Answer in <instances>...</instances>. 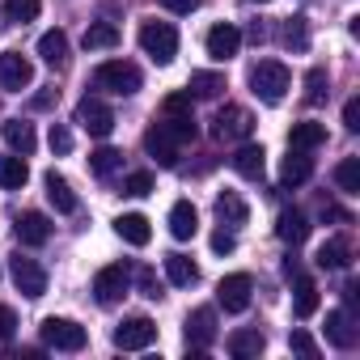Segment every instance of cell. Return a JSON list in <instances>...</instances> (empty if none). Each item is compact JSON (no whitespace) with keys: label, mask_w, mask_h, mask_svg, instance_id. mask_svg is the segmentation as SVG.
<instances>
[{"label":"cell","mask_w":360,"mask_h":360,"mask_svg":"<svg viewBox=\"0 0 360 360\" xmlns=\"http://www.w3.org/2000/svg\"><path fill=\"white\" fill-rule=\"evenodd\" d=\"M43 187H47V200L56 204V212H64V217H68V212H77V208H81V200H77V191L68 187V178H64V174L47 169V174H43Z\"/></svg>","instance_id":"obj_16"},{"label":"cell","mask_w":360,"mask_h":360,"mask_svg":"<svg viewBox=\"0 0 360 360\" xmlns=\"http://www.w3.org/2000/svg\"><path fill=\"white\" fill-rule=\"evenodd\" d=\"M13 233H18L22 246H43V242L51 238V221H47L43 212H22L18 225H13Z\"/></svg>","instance_id":"obj_18"},{"label":"cell","mask_w":360,"mask_h":360,"mask_svg":"<svg viewBox=\"0 0 360 360\" xmlns=\"http://www.w3.org/2000/svg\"><path fill=\"white\" fill-rule=\"evenodd\" d=\"M26 178H30V165H26L22 153L0 157V187H5V191H22V187H26Z\"/></svg>","instance_id":"obj_26"},{"label":"cell","mask_w":360,"mask_h":360,"mask_svg":"<svg viewBox=\"0 0 360 360\" xmlns=\"http://www.w3.org/2000/svg\"><path fill=\"white\" fill-rule=\"evenodd\" d=\"M292 314L297 318H314L318 314V284L309 276H297V284H292Z\"/></svg>","instance_id":"obj_29"},{"label":"cell","mask_w":360,"mask_h":360,"mask_svg":"<svg viewBox=\"0 0 360 360\" xmlns=\"http://www.w3.org/2000/svg\"><path fill=\"white\" fill-rule=\"evenodd\" d=\"M288 85H292V72H288L280 60H259V64L250 68V89H255V98L267 102V106L284 102Z\"/></svg>","instance_id":"obj_1"},{"label":"cell","mask_w":360,"mask_h":360,"mask_svg":"<svg viewBox=\"0 0 360 360\" xmlns=\"http://www.w3.org/2000/svg\"><path fill=\"white\" fill-rule=\"evenodd\" d=\"M153 343H157V322L144 314H131L115 326V347H123V352H144Z\"/></svg>","instance_id":"obj_5"},{"label":"cell","mask_w":360,"mask_h":360,"mask_svg":"<svg viewBox=\"0 0 360 360\" xmlns=\"http://www.w3.org/2000/svg\"><path fill=\"white\" fill-rule=\"evenodd\" d=\"M217 343V309H195L191 318H187V347L191 352H208Z\"/></svg>","instance_id":"obj_12"},{"label":"cell","mask_w":360,"mask_h":360,"mask_svg":"<svg viewBox=\"0 0 360 360\" xmlns=\"http://www.w3.org/2000/svg\"><path fill=\"white\" fill-rule=\"evenodd\" d=\"M144 148L157 157V165H161V169H174V165H178V148H183V144H178L161 123H153V127L144 131Z\"/></svg>","instance_id":"obj_14"},{"label":"cell","mask_w":360,"mask_h":360,"mask_svg":"<svg viewBox=\"0 0 360 360\" xmlns=\"http://www.w3.org/2000/svg\"><path fill=\"white\" fill-rule=\"evenodd\" d=\"M309 174H314V161H309V153H301V148H288V157H284V169H280V183H284V187H301V183H309Z\"/></svg>","instance_id":"obj_22"},{"label":"cell","mask_w":360,"mask_h":360,"mask_svg":"<svg viewBox=\"0 0 360 360\" xmlns=\"http://www.w3.org/2000/svg\"><path fill=\"white\" fill-rule=\"evenodd\" d=\"M140 81H144L140 68L127 64V60H106V64H98V72H94V85L106 89V94H119V98L140 94Z\"/></svg>","instance_id":"obj_2"},{"label":"cell","mask_w":360,"mask_h":360,"mask_svg":"<svg viewBox=\"0 0 360 360\" xmlns=\"http://www.w3.org/2000/svg\"><path fill=\"white\" fill-rule=\"evenodd\" d=\"M165 280H169L174 288H191V284L200 280V267H195L187 255H165Z\"/></svg>","instance_id":"obj_25"},{"label":"cell","mask_w":360,"mask_h":360,"mask_svg":"<svg viewBox=\"0 0 360 360\" xmlns=\"http://www.w3.org/2000/svg\"><path fill=\"white\" fill-rule=\"evenodd\" d=\"M9 276H13V284L22 288V297H30V301H39V297L47 292V271H43L34 259H26L22 250L9 259Z\"/></svg>","instance_id":"obj_7"},{"label":"cell","mask_w":360,"mask_h":360,"mask_svg":"<svg viewBox=\"0 0 360 360\" xmlns=\"http://www.w3.org/2000/svg\"><path fill=\"white\" fill-rule=\"evenodd\" d=\"M343 127H347V131H360V98H352V102L343 106Z\"/></svg>","instance_id":"obj_44"},{"label":"cell","mask_w":360,"mask_h":360,"mask_svg":"<svg viewBox=\"0 0 360 360\" xmlns=\"http://www.w3.org/2000/svg\"><path fill=\"white\" fill-rule=\"evenodd\" d=\"M30 85H34V64L22 51H0V89L22 94Z\"/></svg>","instance_id":"obj_8"},{"label":"cell","mask_w":360,"mask_h":360,"mask_svg":"<svg viewBox=\"0 0 360 360\" xmlns=\"http://www.w3.org/2000/svg\"><path fill=\"white\" fill-rule=\"evenodd\" d=\"M335 183L343 195H360V157H343L335 165Z\"/></svg>","instance_id":"obj_33"},{"label":"cell","mask_w":360,"mask_h":360,"mask_svg":"<svg viewBox=\"0 0 360 360\" xmlns=\"http://www.w3.org/2000/svg\"><path fill=\"white\" fill-rule=\"evenodd\" d=\"M326 94H330L326 89V68H309L305 72V102L318 106V102H326Z\"/></svg>","instance_id":"obj_36"},{"label":"cell","mask_w":360,"mask_h":360,"mask_svg":"<svg viewBox=\"0 0 360 360\" xmlns=\"http://www.w3.org/2000/svg\"><path fill=\"white\" fill-rule=\"evenodd\" d=\"M161 5H165L169 13H195V9H200V0H161Z\"/></svg>","instance_id":"obj_46"},{"label":"cell","mask_w":360,"mask_h":360,"mask_svg":"<svg viewBox=\"0 0 360 360\" xmlns=\"http://www.w3.org/2000/svg\"><path fill=\"white\" fill-rule=\"evenodd\" d=\"M81 43H85V51H110V47H119V26L115 22H89Z\"/></svg>","instance_id":"obj_31"},{"label":"cell","mask_w":360,"mask_h":360,"mask_svg":"<svg viewBox=\"0 0 360 360\" xmlns=\"http://www.w3.org/2000/svg\"><path fill=\"white\" fill-rule=\"evenodd\" d=\"M276 233H280V242H288V246H301V242L309 238V221H305V212H297V208H284V212L276 217Z\"/></svg>","instance_id":"obj_21"},{"label":"cell","mask_w":360,"mask_h":360,"mask_svg":"<svg viewBox=\"0 0 360 360\" xmlns=\"http://www.w3.org/2000/svg\"><path fill=\"white\" fill-rule=\"evenodd\" d=\"M43 343L47 347H56V352H81L85 343H89V335H85V326L81 322H72V318H43Z\"/></svg>","instance_id":"obj_4"},{"label":"cell","mask_w":360,"mask_h":360,"mask_svg":"<svg viewBox=\"0 0 360 360\" xmlns=\"http://www.w3.org/2000/svg\"><path fill=\"white\" fill-rule=\"evenodd\" d=\"M140 47L153 64H169L178 56V30L169 22H144L140 26Z\"/></svg>","instance_id":"obj_3"},{"label":"cell","mask_w":360,"mask_h":360,"mask_svg":"<svg viewBox=\"0 0 360 360\" xmlns=\"http://www.w3.org/2000/svg\"><path fill=\"white\" fill-rule=\"evenodd\" d=\"M221 89H225V77L221 72H191V81H187V94L191 98H221Z\"/></svg>","instance_id":"obj_34"},{"label":"cell","mask_w":360,"mask_h":360,"mask_svg":"<svg viewBox=\"0 0 360 360\" xmlns=\"http://www.w3.org/2000/svg\"><path fill=\"white\" fill-rule=\"evenodd\" d=\"M169 233H174L178 242H191V238L200 233V212H195L191 200H178V204L169 208Z\"/></svg>","instance_id":"obj_17"},{"label":"cell","mask_w":360,"mask_h":360,"mask_svg":"<svg viewBox=\"0 0 360 360\" xmlns=\"http://www.w3.org/2000/svg\"><path fill=\"white\" fill-rule=\"evenodd\" d=\"M5 13L9 22H34L43 13V0H5Z\"/></svg>","instance_id":"obj_37"},{"label":"cell","mask_w":360,"mask_h":360,"mask_svg":"<svg viewBox=\"0 0 360 360\" xmlns=\"http://www.w3.org/2000/svg\"><path fill=\"white\" fill-rule=\"evenodd\" d=\"M250 292H255V280H250L246 271H233V276H225V280L217 284V301L225 305V314L250 309Z\"/></svg>","instance_id":"obj_11"},{"label":"cell","mask_w":360,"mask_h":360,"mask_svg":"<svg viewBox=\"0 0 360 360\" xmlns=\"http://www.w3.org/2000/svg\"><path fill=\"white\" fill-rule=\"evenodd\" d=\"M136 280H140V292H144V297H161V284H157V276H153L148 267H140Z\"/></svg>","instance_id":"obj_42"},{"label":"cell","mask_w":360,"mask_h":360,"mask_svg":"<svg viewBox=\"0 0 360 360\" xmlns=\"http://www.w3.org/2000/svg\"><path fill=\"white\" fill-rule=\"evenodd\" d=\"M284 43H288V47H297V51H305V47H309L305 18H288V26H284Z\"/></svg>","instance_id":"obj_39"},{"label":"cell","mask_w":360,"mask_h":360,"mask_svg":"<svg viewBox=\"0 0 360 360\" xmlns=\"http://www.w3.org/2000/svg\"><path fill=\"white\" fill-rule=\"evenodd\" d=\"M115 233H119L127 246H148V238H153L148 217H140V212H123V217L115 221Z\"/></svg>","instance_id":"obj_23"},{"label":"cell","mask_w":360,"mask_h":360,"mask_svg":"<svg viewBox=\"0 0 360 360\" xmlns=\"http://www.w3.org/2000/svg\"><path fill=\"white\" fill-rule=\"evenodd\" d=\"M288 347H292V352H301V356H318V343H314V339H309V330H301V326H292Z\"/></svg>","instance_id":"obj_41"},{"label":"cell","mask_w":360,"mask_h":360,"mask_svg":"<svg viewBox=\"0 0 360 360\" xmlns=\"http://www.w3.org/2000/svg\"><path fill=\"white\" fill-rule=\"evenodd\" d=\"M47 144H51V153L68 157V153H72V131H68L64 123H51V136H47Z\"/></svg>","instance_id":"obj_40"},{"label":"cell","mask_w":360,"mask_h":360,"mask_svg":"<svg viewBox=\"0 0 360 360\" xmlns=\"http://www.w3.org/2000/svg\"><path fill=\"white\" fill-rule=\"evenodd\" d=\"M322 140H326V127H322V123H314V119L292 123V131H288V148H301V153H314Z\"/></svg>","instance_id":"obj_28"},{"label":"cell","mask_w":360,"mask_h":360,"mask_svg":"<svg viewBox=\"0 0 360 360\" xmlns=\"http://www.w3.org/2000/svg\"><path fill=\"white\" fill-rule=\"evenodd\" d=\"M13 330H18V314L9 305H0V339H13Z\"/></svg>","instance_id":"obj_43"},{"label":"cell","mask_w":360,"mask_h":360,"mask_svg":"<svg viewBox=\"0 0 360 360\" xmlns=\"http://www.w3.org/2000/svg\"><path fill=\"white\" fill-rule=\"evenodd\" d=\"M263 335L259 330H233L229 335V356H238V360H255L259 352H263Z\"/></svg>","instance_id":"obj_32"},{"label":"cell","mask_w":360,"mask_h":360,"mask_svg":"<svg viewBox=\"0 0 360 360\" xmlns=\"http://www.w3.org/2000/svg\"><path fill=\"white\" fill-rule=\"evenodd\" d=\"M127 288H131V271H127L123 263H110V267H102V271L94 276V297H98V305H115L119 297H127Z\"/></svg>","instance_id":"obj_10"},{"label":"cell","mask_w":360,"mask_h":360,"mask_svg":"<svg viewBox=\"0 0 360 360\" xmlns=\"http://www.w3.org/2000/svg\"><path fill=\"white\" fill-rule=\"evenodd\" d=\"M233 246H238V238H233L229 229H217V233H212V250H217V255H229Z\"/></svg>","instance_id":"obj_45"},{"label":"cell","mask_w":360,"mask_h":360,"mask_svg":"<svg viewBox=\"0 0 360 360\" xmlns=\"http://www.w3.org/2000/svg\"><path fill=\"white\" fill-rule=\"evenodd\" d=\"M148 191H153V174H148V169H136V174L123 178V195L140 200V195H148Z\"/></svg>","instance_id":"obj_38"},{"label":"cell","mask_w":360,"mask_h":360,"mask_svg":"<svg viewBox=\"0 0 360 360\" xmlns=\"http://www.w3.org/2000/svg\"><path fill=\"white\" fill-rule=\"evenodd\" d=\"M119 165H123V153H119V148H110V144H102V148H94V153H89V169H94L98 178H110Z\"/></svg>","instance_id":"obj_35"},{"label":"cell","mask_w":360,"mask_h":360,"mask_svg":"<svg viewBox=\"0 0 360 360\" xmlns=\"http://www.w3.org/2000/svg\"><path fill=\"white\" fill-rule=\"evenodd\" d=\"M77 123H81L89 136L106 140V136L115 131V110H110L102 98H81V102H77Z\"/></svg>","instance_id":"obj_9"},{"label":"cell","mask_w":360,"mask_h":360,"mask_svg":"<svg viewBox=\"0 0 360 360\" xmlns=\"http://www.w3.org/2000/svg\"><path fill=\"white\" fill-rule=\"evenodd\" d=\"M204 47H208V56L212 60H233L238 56V47H242V30L233 26V22H221V26H212L208 30V39H204Z\"/></svg>","instance_id":"obj_13"},{"label":"cell","mask_w":360,"mask_h":360,"mask_svg":"<svg viewBox=\"0 0 360 360\" xmlns=\"http://www.w3.org/2000/svg\"><path fill=\"white\" fill-rule=\"evenodd\" d=\"M326 339L335 347H352L356 343V326H352V314L347 309H330L326 314Z\"/></svg>","instance_id":"obj_30"},{"label":"cell","mask_w":360,"mask_h":360,"mask_svg":"<svg viewBox=\"0 0 360 360\" xmlns=\"http://www.w3.org/2000/svg\"><path fill=\"white\" fill-rule=\"evenodd\" d=\"M5 144L13 148V153H22V157H30L34 153V144H39V136H34V123H26V119H5Z\"/></svg>","instance_id":"obj_19"},{"label":"cell","mask_w":360,"mask_h":360,"mask_svg":"<svg viewBox=\"0 0 360 360\" xmlns=\"http://www.w3.org/2000/svg\"><path fill=\"white\" fill-rule=\"evenodd\" d=\"M212 131H217V140H250L255 136V115L246 106H221L217 119H212Z\"/></svg>","instance_id":"obj_6"},{"label":"cell","mask_w":360,"mask_h":360,"mask_svg":"<svg viewBox=\"0 0 360 360\" xmlns=\"http://www.w3.org/2000/svg\"><path fill=\"white\" fill-rule=\"evenodd\" d=\"M217 221H221V225H229V229L246 225V221H250L246 200H242L238 191H221V195H217Z\"/></svg>","instance_id":"obj_20"},{"label":"cell","mask_w":360,"mask_h":360,"mask_svg":"<svg viewBox=\"0 0 360 360\" xmlns=\"http://www.w3.org/2000/svg\"><path fill=\"white\" fill-rule=\"evenodd\" d=\"M229 161H233V169H238L242 178H250V183H259L263 169H267V153H263V144H250V140H242V148H238Z\"/></svg>","instance_id":"obj_15"},{"label":"cell","mask_w":360,"mask_h":360,"mask_svg":"<svg viewBox=\"0 0 360 360\" xmlns=\"http://www.w3.org/2000/svg\"><path fill=\"white\" fill-rule=\"evenodd\" d=\"M314 263H318V267H326V271L347 267V263H352V246H347V238H330V242H322V246H318V255H314Z\"/></svg>","instance_id":"obj_24"},{"label":"cell","mask_w":360,"mask_h":360,"mask_svg":"<svg viewBox=\"0 0 360 360\" xmlns=\"http://www.w3.org/2000/svg\"><path fill=\"white\" fill-rule=\"evenodd\" d=\"M39 56H43V64L64 68V64H68V34H64V30H47V34L39 39Z\"/></svg>","instance_id":"obj_27"}]
</instances>
